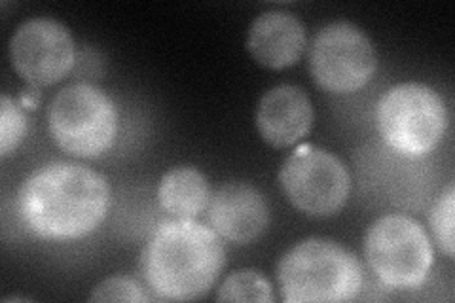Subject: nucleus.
<instances>
[{
  "label": "nucleus",
  "instance_id": "423d86ee",
  "mask_svg": "<svg viewBox=\"0 0 455 303\" xmlns=\"http://www.w3.org/2000/svg\"><path fill=\"white\" fill-rule=\"evenodd\" d=\"M364 256L381 284L414 291L429 277L435 251L425 227L410 216L386 214L370 224Z\"/></svg>",
  "mask_w": 455,
  "mask_h": 303
},
{
  "label": "nucleus",
  "instance_id": "f3484780",
  "mask_svg": "<svg viewBox=\"0 0 455 303\" xmlns=\"http://www.w3.org/2000/svg\"><path fill=\"white\" fill-rule=\"evenodd\" d=\"M90 301H150V296L135 277L112 275L93 288Z\"/></svg>",
  "mask_w": 455,
  "mask_h": 303
},
{
  "label": "nucleus",
  "instance_id": "f257e3e1",
  "mask_svg": "<svg viewBox=\"0 0 455 303\" xmlns=\"http://www.w3.org/2000/svg\"><path fill=\"white\" fill-rule=\"evenodd\" d=\"M110 201V182L101 172L82 163L52 162L23 180L18 212L36 237L75 241L101 226Z\"/></svg>",
  "mask_w": 455,
  "mask_h": 303
},
{
  "label": "nucleus",
  "instance_id": "20e7f679",
  "mask_svg": "<svg viewBox=\"0 0 455 303\" xmlns=\"http://www.w3.org/2000/svg\"><path fill=\"white\" fill-rule=\"evenodd\" d=\"M48 129L53 142L68 155L95 160L116 140L118 110L107 92L78 82L52 99Z\"/></svg>",
  "mask_w": 455,
  "mask_h": 303
},
{
  "label": "nucleus",
  "instance_id": "2eb2a0df",
  "mask_svg": "<svg viewBox=\"0 0 455 303\" xmlns=\"http://www.w3.org/2000/svg\"><path fill=\"white\" fill-rule=\"evenodd\" d=\"M453 214H455V187L448 184L446 190L438 195L429 214L431 232L438 243L440 251L448 258H453L455 239H453Z\"/></svg>",
  "mask_w": 455,
  "mask_h": 303
},
{
  "label": "nucleus",
  "instance_id": "4468645a",
  "mask_svg": "<svg viewBox=\"0 0 455 303\" xmlns=\"http://www.w3.org/2000/svg\"><path fill=\"white\" fill-rule=\"evenodd\" d=\"M217 301H252V303H272L274 291L260 271L239 269L232 273L217 291Z\"/></svg>",
  "mask_w": 455,
  "mask_h": 303
},
{
  "label": "nucleus",
  "instance_id": "9d476101",
  "mask_svg": "<svg viewBox=\"0 0 455 303\" xmlns=\"http://www.w3.org/2000/svg\"><path fill=\"white\" fill-rule=\"evenodd\" d=\"M207 219L220 239L249 244L266 232L269 209L264 195L249 182H226L211 195Z\"/></svg>",
  "mask_w": 455,
  "mask_h": 303
},
{
  "label": "nucleus",
  "instance_id": "0eeeda50",
  "mask_svg": "<svg viewBox=\"0 0 455 303\" xmlns=\"http://www.w3.org/2000/svg\"><path fill=\"white\" fill-rule=\"evenodd\" d=\"M279 184L291 203L311 219H331L346 207L351 177L346 163L324 148H296L279 171Z\"/></svg>",
  "mask_w": 455,
  "mask_h": 303
},
{
  "label": "nucleus",
  "instance_id": "7ed1b4c3",
  "mask_svg": "<svg viewBox=\"0 0 455 303\" xmlns=\"http://www.w3.org/2000/svg\"><path fill=\"white\" fill-rule=\"evenodd\" d=\"M277 283L287 303H341L361 294L364 271L359 258L339 243L309 237L283 254Z\"/></svg>",
  "mask_w": 455,
  "mask_h": 303
},
{
  "label": "nucleus",
  "instance_id": "1a4fd4ad",
  "mask_svg": "<svg viewBox=\"0 0 455 303\" xmlns=\"http://www.w3.org/2000/svg\"><path fill=\"white\" fill-rule=\"evenodd\" d=\"M8 52L13 70L31 88L61 82L76 63L73 35L53 18L25 20L12 35Z\"/></svg>",
  "mask_w": 455,
  "mask_h": 303
},
{
  "label": "nucleus",
  "instance_id": "9b49d317",
  "mask_svg": "<svg viewBox=\"0 0 455 303\" xmlns=\"http://www.w3.org/2000/svg\"><path fill=\"white\" fill-rule=\"evenodd\" d=\"M254 122L259 135L269 147L291 148L309 135L313 105L302 88L279 84L259 100Z\"/></svg>",
  "mask_w": 455,
  "mask_h": 303
},
{
  "label": "nucleus",
  "instance_id": "f03ea898",
  "mask_svg": "<svg viewBox=\"0 0 455 303\" xmlns=\"http://www.w3.org/2000/svg\"><path fill=\"white\" fill-rule=\"evenodd\" d=\"M226 262L220 237L194 219L165 220L140 252L148 291L167 301H192L211 292Z\"/></svg>",
  "mask_w": 455,
  "mask_h": 303
},
{
  "label": "nucleus",
  "instance_id": "f8f14e48",
  "mask_svg": "<svg viewBox=\"0 0 455 303\" xmlns=\"http://www.w3.org/2000/svg\"><path fill=\"white\" fill-rule=\"evenodd\" d=\"M247 50L252 60L266 68H289L302 60L306 27L291 12H264L249 27Z\"/></svg>",
  "mask_w": 455,
  "mask_h": 303
},
{
  "label": "nucleus",
  "instance_id": "39448f33",
  "mask_svg": "<svg viewBox=\"0 0 455 303\" xmlns=\"http://www.w3.org/2000/svg\"><path fill=\"white\" fill-rule=\"evenodd\" d=\"M378 132L404 157L431 154L448 129L444 99L421 82H403L386 92L376 110Z\"/></svg>",
  "mask_w": 455,
  "mask_h": 303
},
{
  "label": "nucleus",
  "instance_id": "dca6fc26",
  "mask_svg": "<svg viewBox=\"0 0 455 303\" xmlns=\"http://www.w3.org/2000/svg\"><path fill=\"white\" fill-rule=\"evenodd\" d=\"M27 133V118L10 95L0 97V155L8 157L20 148Z\"/></svg>",
  "mask_w": 455,
  "mask_h": 303
},
{
  "label": "nucleus",
  "instance_id": "ddd939ff",
  "mask_svg": "<svg viewBox=\"0 0 455 303\" xmlns=\"http://www.w3.org/2000/svg\"><path fill=\"white\" fill-rule=\"evenodd\" d=\"M158 201L160 207L175 219H196L209 207L211 187L202 171L180 165L162 177Z\"/></svg>",
  "mask_w": 455,
  "mask_h": 303
},
{
  "label": "nucleus",
  "instance_id": "6e6552de",
  "mask_svg": "<svg viewBox=\"0 0 455 303\" xmlns=\"http://www.w3.org/2000/svg\"><path fill=\"white\" fill-rule=\"evenodd\" d=\"M378 53L361 27L349 21L324 25L309 46V70L321 90L347 95L374 78Z\"/></svg>",
  "mask_w": 455,
  "mask_h": 303
}]
</instances>
